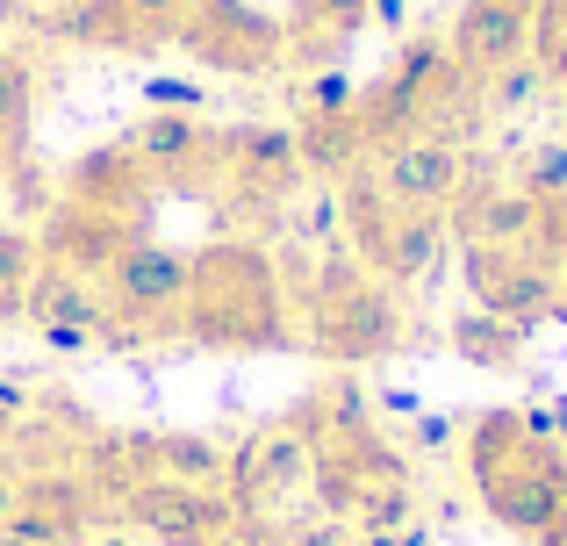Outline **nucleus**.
<instances>
[{
    "label": "nucleus",
    "mask_w": 567,
    "mask_h": 546,
    "mask_svg": "<svg viewBox=\"0 0 567 546\" xmlns=\"http://www.w3.org/2000/svg\"><path fill=\"white\" fill-rule=\"evenodd\" d=\"M181 338L208 352H288L302 346V302L288 295L274 253L245 238H223L194 253Z\"/></svg>",
    "instance_id": "f257e3e1"
},
{
    "label": "nucleus",
    "mask_w": 567,
    "mask_h": 546,
    "mask_svg": "<svg viewBox=\"0 0 567 546\" xmlns=\"http://www.w3.org/2000/svg\"><path fill=\"white\" fill-rule=\"evenodd\" d=\"M467 482L503 533L539 546L567 511V446L532 432L525 410H474L467 418Z\"/></svg>",
    "instance_id": "f03ea898"
},
{
    "label": "nucleus",
    "mask_w": 567,
    "mask_h": 546,
    "mask_svg": "<svg viewBox=\"0 0 567 546\" xmlns=\"http://www.w3.org/2000/svg\"><path fill=\"white\" fill-rule=\"evenodd\" d=\"M302 346H317L323 367L360 374V367H374V360L410 352L416 346V323H410L402 288H388V280H360V288H346V295L302 302Z\"/></svg>",
    "instance_id": "7ed1b4c3"
},
{
    "label": "nucleus",
    "mask_w": 567,
    "mask_h": 546,
    "mask_svg": "<svg viewBox=\"0 0 567 546\" xmlns=\"http://www.w3.org/2000/svg\"><path fill=\"white\" fill-rule=\"evenodd\" d=\"M309 475H317V439L302 432V418H266L251 424L245 439L230 446V504L245 525H280V511L295 496H309Z\"/></svg>",
    "instance_id": "20e7f679"
},
{
    "label": "nucleus",
    "mask_w": 567,
    "mask_h": 546,
    "mask_svg": "<svg viewBox=\"0 0 567 546\" xmlns=\"http://www.w3.org/2000/svg\"><path fill=\"white\" fill-rule=\"evenodd\" d=\"M208 181L230 209L266 216V209H288L295 187L309 181L302 173V144H295V123H223L216 130V158H208Z\"/></svg>",
    "instance_id": "39448f33"
},
{
    "label": "nucleus",
    "mask_w": 567,
    "mask_h": 546,
    "mask_svg": "<svg viewBox=\"0 0 567 546\" xmlns=\"http://www.w3.org/2000/svg\"><path fill=\"white\" fill-rule=\"evenodd\" d=\"M187 280H194V253L158 238H130L123 259L101 274V295H109V317L123 338H181V309H187Z\"/></svg>",
    "instance_id": "423d86ee"
},
{
    "label": "nucleus",
    "mask_w": 567,
    "mask_h": 546,
    "mask_svg": "<svg viewBox=\"0 0 567 546\" xmlns=\"http://www.w3.org/2000/svg\"><path fill=\"white\" fill-rule=\"evenodd\" d=\"M109 518L137 546H208L216 533L237 525L230 490H181V482L123 475L109 482Z\"/></svg>",
    "instance_id": "0eeeda50"
},
{
    "label": "nucleus",
    "mask_w": 567,
    "mask_h": 546,
    "mask_svg": "<svg viewBox=\"0 0 567 546\" xmlns=\"http://www.w3.org/2000/svg\"><path fill=\"white\" fill-rule=\"evenodd\" d=\"M173 43L194 65L223 72V80H259V72H274L288 58V29L251 0H194Z\"/></svg>",
    "instance_id": "6e6552de"
},
{
    "label": "nucleus",
    "mask_w": 567,
    "mask_h": 546,
    "mask_svg": "<svg viewBox=\"0 0 567 546\" xmlns=\"http://www.w3.org/2000/svg\"><path fill=\"white\" fill-rule=\"evenodd\" d=\"M460 280H467L474 309H488V317L532 331V323H546V309H554L560 267L539 259L532 245H467V253H460Z\"/></svg>",
    "instance_id": "1a4fd4ad"
},
{
    "label": "nucleus",
    "mask_w": 567,
    "mask_h": 546,
    "mask_svg": "<svg viewBox=\"0 0 567 546\" xmlns=\"http://www.w3.org/2000/svg\"><path fill=\"white\" fill-rule=\"evenodd\" d=\"M374 187L395 209H431V216H445L460 195H467V152H460L445 130H424V137H402V144H388V152L374 158Z\"/></svg>",
    "instance_id": "9d476101"
},
{
    "label": "nucleus",
    "mask_w": 567,
    "mask_h": 546,
    "mask_svg": "<svg viewBox=\"0 0 567 546\" xmlns=\"http://www.w3.org/2000/svg\"><path fill=\"white\" fill-rule=\"evenodd\" d=\"M94 525H109V504H101L94 475H80V467H43V475L22 482L8 533H22L37 546H86Z\"/></svg>",
    "instance_id": "9b49d317"
},
{
    "label": "nucleus",
    "mask_w": 567,
    "mask_h": 546,
    "mask_svg": "<svg viewBox=\"0 0 567 546\" xmlns=\"http://www.w3.org/2000/svg\"><path fill=\"white\" fill-rule=\"evenodd\" d=\"M532 22H539V0H460L453 29H445V51H453L460 80H488L496 65L532 51Z\"/></svg>",
    "instance_id": "f8f14e48"
},
{
    "label": "nucleus",
    "mask_w": 567,
    "mask_h": 546,
    "mask_svg": "<svg viewBox=\"0 0 567 546\" xmlns=\"http://www.w3.org/2000/svg\"><path fill=\"white\" fill-rule=\"evenodd\" d=\"M65 202H86V209H101V216L144 224V209L158 202V181H152V166L130 152V137H115V144H94V152H80L65 166Z\"/></svg>",
    "instance_id": "ddd939ff"
},
{
    "label": "nucleus",
    "mask_w": 567,
    "mask_h": 546,
    "mask_svg": "<svg viewBox=\"0 0 567 546\" xmlns=\"http://www.w3.org/2000/svg\"><path fill=\"white\" fill-rule=\"evenodd\" d=\"M137 238V224H123V216H101V209H86V202H65L58 195L51 209H43V224H37V245H43V259L51 267H72V274H109L115 259H123V245Z\"/></svg>",
    "instance_id": "4468645a"
},
{
    "label": "nucleus",
    "mask_w": 567,
    "mask_h": 546,
    "mask_svg": "<svg viewBox=\"0 0 567 546\" xmlns=\"http://www.w3.org/2000/svg\"><path fill=\"white\" fill-rule=\"evenodd\" d=\"M130 152L152 166V181H208V158H216V123L202 115H181V109H152L137 130H130Z\"/></svg>",
    "instance_id": "2eb2a0df"
},
{
    "label": "nucleus",
    "mask_w": 567,
    "mask_h": 546,
    "mask_svg": "<svg viewBox=\"0 0 567 546\" xmlns=\"http://www.w3.org/2000/svg\"><path fill=\"white\" fill-rule=\"evenodd\" d=\"M22 323H86V331H101L109 346H130V338L115 331V317H109L101 280L72 274V267H51V259L37 267V280H29V295H22Z\"/></svg>",
    "instance_id": "dca6fc26"
},
{
    "label": "nucleus",
    "mask_w": 567,
    "mask_h": 546,
    "mask_svg": "<svg viewBox=\"0 0 567 546\" xmlns=\"http://www.w3.org/2000/svg\"><path fill=\"white\" fill-rule=\"evenodd\" d=\"M439 253H445V216H431V209H395V216H388V230H381V245L367 253V274L410 295L416 280L439 267Z\"/></svg>",
    "instance_id": "f3484780"
},
{
    "label": "nucleus",
    "mask_w": 567,
    "mask_h": 546,
    "mask_svg": "<svg viewBox=\"0 0 567 546\" xmlns=\"http://www.w3.org/2000/svg\"><path fill=\"white\" fill-rule=\"evenodd\" d=\"M295 418H302V432L317 439V446H331V439H360V432H374L381 403H374V389H367L360 374L331 367V374H323L317 389L295 403Z\"/></svg>",
    "instance_id": "a211bd4d"
},
{
    "label": "nucleus",
    "mask_w": 567,
    "mask_h": 546,
    "mask_svg": "<svg viewBox=\"0 0 567 546\" xmlns=\"http://www.w3.org/2000/svg\"><path fill=\"white\" fill-rule=\"evenodd\" d=\"M453 230L467 245H532L539 238V202L525 187H467L453 202Z\"/></svg>",
    "instance_id": "6ab92c4d"
},
{
    "label": "nucleus",
    "mask_w": 567,
    "mask_h": 546,
    "mask_svg": "<svg viewBox=\"0 0 567 546\" xmlns=\"http://www.w3.org/2000/svg\"><path fill=\"white\" fill-rule=\"evenodd\" d=\"M288 58L302 65H331L346 58V43L367 29V0H288Z\"/></svg>",
    "instance_id": "aec40b11"
},
{
    "label": "nucleus",
    "mask_w": 567,
    "mask_h": 546,
    "mask_svg": "<svg viewBox=\"0 0 567 546\" xmlns=\"http://www.w3.org/2000/svg\"><path fill=\"white\" fill-rule=\"evenodd\" d=\"M43 29L65 37V43H80V51H158V43L130 22L123 0H65V8H51Z\"/></svg>",
    "instance_id": "412c9836"
},
{
    "label": "nucleus",
    "mask_w": 567,
    "mask_h": 546,
    "mask_svg": "<svg viewBox=\"0 0 567 546\" xmlns=\"http://www.w3.org/2000/svg\"><path fill=\"white\" fill-rule=\"evenodd\" d=\"M445 346H453V360L482 367V374H517L525 367V331L503 317H488V309H460V317H445Z\"/></svg>",
    "instance_id": "4be33fe9"
},
{
    "label": "nucleus",
    "mask_w": 567,
    "mask_h": 546,
    "mask_svg": "<svg viewBox=\"0 0 567 546\" xmlns=\"http://www.w3.org/2000/svg\"><path fill=\"white\" fill-rule=\"evenodd\" d=\"M29 130H37V65L0 51V181L29 158Z\"/></svg>",
    "instance_id": "5701e85b"
},
{
    "label": "nucleus",
    "mask_w": 567,
    "mask_h": 546,
    "mask_svg": "<svg viewBox=\"0 0 567 546\" xmlns=\"http://www.w3.org/2000/svg\"><path fill=\"white\" fill-rule=\"evenodd\" d=\"M546 101V80L532 58H511V65H496L488 80H474V109L496 115V123H511V115H532Z\"/></svg>",
    "instance_id": "b1692460"
},
{
    "label": "nucleus",
    "mask_w": 567,
    "mask_h": 546,
    "mask_svg": "<svg viewBox=\"0 0 567 546\" xmlns=\"http://www.w3.org/2000/svg\"><path fill=\"white\" fill-rule=\"evenodd\" d=\"M43 267L37 230H0V323H22V295Z\"/></svg>",
    "instance_id": "393cba45"
},
{
    "label": "nucleus",
    "mask_w": 567,
    "mask_h": 546,
    "mask_svg": "<svg viewBox=\"0 0 567 546\" xmlns=\"http://www.w3.org/2000/svg\"><path fill=\"white\" fill-rule=\"evenodd\" d=\"M424 518V504H416V482H381V490L360 496V511H352V533H395V525Z\"/></svg>",
    "instance_id": "a878e982"
},
{
    "label": "nucleus",
    "mask_w": 567,
    "mask_h": 546,
    "mask_svg": "<svg viewBox=\"0 0 567 546\" xmlns=\"http://www.w3.org/2000/svg\"><path fill=\"white\" fill-rule=\"evenodd\" d=\"M511 187H525L532 202H560V195H567V137L532 144V152L517 158V181H511Z\"/></svg>",
    "instance_id": "bb28decb"
},
{
    "label": "nucleus",
    "mask_w": 567,
    "mask_h": 546,
    "mask_svg": "<svg viewBox=\"0 0 567 546\" xmlns=\"http://www.w3.org/2000/svg\"><path fill=\"white\" fill-rule=\"evenodd\" d=\"M532 65H539V80H546V94H567V22L554 8L539 0V22H532Z\"/></svg>",
    "instance_id": "cd10ccee"
},
{
    "label": "nucleus",
    "mask_w": 567,
    "mask_h": 546,
    "mask_svg": "<svg viewBox=\"0 0 567 546\" xmlns=\"http://www.w3.org/2000/svg\"><path fill=\"white\" fill-rule=\"evenodd\" d=\"M274 546H352V525L331 518V511H309V518H280Z\"/></svg>",
    "instance_id": "c85d7f7f"
},
{
    "label": "nucleus",
    "mask_w": 567,
    "mask_h": 546,
    "mask_svg": "<svg viewBox=\"0 0 567 546\" xmlns=\"http://www.w3.org/2000/svg\"><path fill=\"white\" fill-rule=\"evenodd\" d=\"M352 94H360V86H352L338 65H317V72H309V86H302V115H346Z\"/></svg>",
    "instance_id": "c756f323"
},
{
    "label": "nucleus",
    "mask_w": 567,
    "mask_h": 546,
    "mask_svg": "<svg viewBox=\"0 0 567 546\" xmlns=\"http://www.w3.org/2000/svg\"><path fill=\"white\" fill-rule=\"evenodd\" d=\"M29 331H37V346L51 352V360H86V352L109 346V338L86 331V323H29Z\"/></svg>",
    "instance_id": "7c9ffc66"
},
{
    "label": "nucleus",
    "mask_w": 567,
    "mask_h": 546,
    "mask_svg": "<svg viewBox=\"0 0 567 546\" xmlns=\"http://www.w3.org/2000/svg\"><path fill=\"white\" fill-rule=\"evenodd\" d=\"M123 8H130V22H137L152 43H173V37H181V22H187V8H194V0H123Z\"/></svg>",
    "instance_id": "2f4dec72"
},
{
    "label": "nucleus",
    "mask_w": 567,
    "mask_h": 546,
    "mask_svg": "<svg viewBox=\"0 0 567 546\" xmlns=\"http://www.w3.org/2000/svg\"><path fill=\"white\" fill-rule=\"evenodd\" d=\"M144 109H181V115H194V109H208V86L202 80H173V72H152V80H144Z\"/></svg>",
    "instance_id": "473e14b6"
},
{
    "label": "nucleus",
    "mask_w": 567,
    "mask_h": 546,
    "mask_svg": "<svg viewBox=\"0 0 567 546\" xmlns=\"http://www.w3.org/2000/svg\"><path fill=\"white\" fill-rule=\"evenodd\" d=\"M532 253L567 267V195L560 202H539V238H532Z\"/></svg>",
    "instance_id": "72a5a7b5"
},
{
    "label": "nucleus",
    "mask_w": 567,
    "mask_h": 546,
    "mask_svg": "<svg viewBox=\"0 0 567 546\" xmlns=\"http://www.w3.org/2000/svg\"><path fill=\"white\" fill-rule=\"evenodd\" d=\"M302 238H309V245H323V253L346 238V230H338V187H323V195L302 209Z\"/></svg>",
    "instance_id": "f704fd0d"
},
{
    "label": "nucleus",
    "mask_w": 567,
    "mask_h": 546,
    "mask_svg": "<svg viewBox=\"0 0 567 546\" xmlns=\"http://www.w3.org/2000/svg\"><path fill=\"white\" fill-rule=\"evenodd\" d=\"M22 424H29V389H22V381H8V374H0V439H14Z\"/></svg>",
    "instance_id": "c9c22d12"
},
{
    "label": "nucleus",
    "mask_w": 567,
    "mask_h": 546,
    "mask_svg": "<svg viewBox=\"0 0 567 546\" xmlns=\"http://www.w3.org/2000/svg\"><path fill=\"white\" fill-rule=\"evenodd\" d=\"M352 546H431V525L410 518V525H395V533H352Z\"/></svg>",
    "instance_id": "e433bc0d"
},
{
    "label": "nucleus",
    "mask_w": 567,
    "mask_h": 546,
    "mask_svg": "<svg viewBox=\"0 0 567 546\" xmlns=\"http://www.w3.org/2000/svg\"><path fill=\"white\" fill-rule=\"evenodd\" d=\"M208 546H274V525H245V518H237L230 533H216Z\"/></svg>",
    "instance_id": "4c0bfd02"
},
{
    "label": "nucleus",
    "mask_w": 567,
    "mask_h": 546,
    "mask_svg": "<svg viewBox=\"0 0 567 546\" xmlns=\"http://www.w3.org/2000/svg\"><path fill=\"white\" fill-rule=\"evenodd\" d=\"M525 424H532V432H546V439H560V446H567V403H554V410H525Z\"/></svg>",
    "instance_id": "58836bf2"
},
{
    "label": "nucleus",
    "mask_w": 567,
    "mask_h": 546,
    "mask_svg": "<svg viewBox=\"0 0 567 546\" xmlns=\"http://www.w3.org/2000/svg\"><path fill=\"white\" fill-rule=\"evenodd\" d=\"M367 22H381V29H402V22H410V0H367Z\"/></svg>",
    "instance_id": "ea45409f"
},
{
    "label": "nucleus",
    "mask_w": 567,
    "mask_h": 546,
    "mask_svg": "<svg viewBox=\"0 0 567 546\" xmlns=\"http://www.w3.org/2000/svg\"><path fill=\"white\" fill-rule=\"evenodd\" d=\"M14 496H22V475H14V467H8V461H0V525H8V518H14Z\"/></svg>",
    "instance_id": "a19ab883"
},
{
    "label": "nucleus",
    "mask_w": 567,
    "mask_h": 546,
    "mask_svg": "<svg viewBox=\"0 0 567 546\" xmlns=\"http://www.w3.org/2000/svg\"><path fill=\"white\" fill-rule=\"evenodd\" d=\"M374 403H388V410H416V389H374Z\"/></svg>",
    "instance_id": "79ce46f5"
},
{
    "label": "nucleus",
    "mask_w": 567,
    "mask_h": 546,
    "mask_svg": "<svg viewBox=\"0 0 567 546\" xmlns=\"http://www.w3.org/2000/svg\"><path fill=\"white\" fill-rule=\"evenodd\" d=\"M86 546H137V539H130L123 525H94V539H86Z\"/></svg>",
    "instance_id": "37998d69"
},
{
    "label": "nucleus",
    "mask_w": 567,
    "mask_h": 546,
    "mask_svg": "<svg viewBox=\"0 0 567 546\" xmlns=\"http://www.w3.org/2000/svg\"><path fill=\"white\" fill-rule=\"evenodd\" d=\"M546 323H567V267H560V280H554V309H546Z\"/></svg>",
    "instance_id": "c03bdc74"
},
{
    "label": "nucleus",
    "mask_w": 567,
    "mask_h": 546,
    "mask_svg": "<svg viewBox=\"0 0 567 546\" xmlns=\"http://www.w3.org/2000/svg\"><path fill=\"white\" fill-rule=\"evenodd\" d=\"M0 546H37V539H22V533H8V525H0Z\"/></svg>",
    "instance_id": "a18cd8bd"
},
{
    "label": "nucleus",
    "mask_w": 567,
    "mask_h": 546,
    "mask_svg": "<svg viewBox=\"0 0 567 546\" xmlns=\"http://www.w3.org/2000/svg\"><path fill=\"white\" fill-rule=\"evenodd\" d=\"M546 8H554V14H560V22H567V0H546Z\"/></svg>",
    "instance_id": "49530a36"
},
{
    "label": "nucleus",
    "mask_w": 567,
    "mask_h": 546,
    "mask_svg": "<svg viewBox=\"0 0 567 546\" xmlns=\"http://www.w3.org/2000/svg\"><path fill=\"white\" fill-rule=\"evenodd\" d=\"M560 101H567V94H560Z\"/></svg>",
    "instance_id": "de8ad7c7"
}]
</instances>
